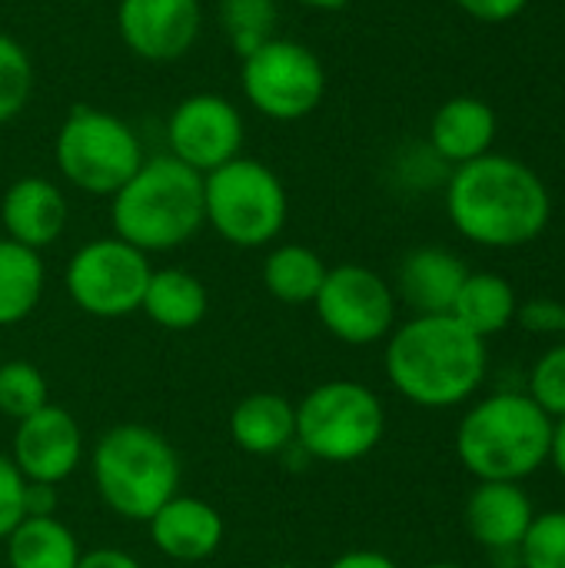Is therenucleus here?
Instances as JSON below:
<instances>
[{
	"mask_svg": "<svg viewBox=\"0 0 565 568\" xmlns=\"http://www.w3.org/2000/svg\"><path fill=\"white\" fill-rule=\"evenodd\" d=\"M33 97V63L23 43L0 33V126L23 113Z\"/></svg>",
	"mask_w": 565,
	"mask_h": 568,
	"instance_id": "cd10ccee",
	"label": "nucleus"
},
{
	"mask_svg": "<svg viewBox=\"0 0 565 568\" xmlns=\"http://www.w3.org/2000/svg\"><path fill=\"white\" fill-rule=\"evenodd\" d=\"M110 200L113 236L147 256L176 250L206 226L203 173L170 153L147 156Z\"/></svg>",
	"mask_w": 565,
	"mask_h": 568,
	"instance_id": "7ed1b4c3",
	"label": "nucleus"
},
{
	"mask_svg": "<svg viewBox=\"0 0 565 568\" xmlns=\"http://www.w3.org/2000/svg\"><path fill=\"white\" fill-rule=\"evenodd\" d=\"M53 160L60 176L90 196H113L147 160L137 130L110 110L77 103L57 136Z\"/></svg>",
	"mask_w": 565,
	"mask_h": 568,
	"instance_id": "6e6552de",
	"label": "nucleus"
},
{
	"mask_svg": "<svg viewBox=\"0 0 565 568\" xmlns=\"http://www.w3.org/2000/svg\"><path fill=\"white\" fill-rule=\"evenodd\" d=\"M383 433L386 409L363 383L330 379L296 403V446L316 463H360L383 443Z\"/></svg>",
	"mask_w": 565,
	"mask_h": 568,
	"instance_id": "0eeeda50",
	"label": "nucleus"
},
{
	"mask_svg": "<svg viewBox=\"0 0 565 568\" xmlns=\"http://www.w3.org/2000/svg\"><path fill=\"white\" fill-rule=\"evenodd\" d=\"M296 3H303V7H310V10H340V7H346L350 0H296Z\"/></svg>",
	"mask_w": 565,
	"mask_h": 568,
	"instance_id": "58836bf2",
	"label": "nucleus"
},
{
	"mask_svg": "<svg viewBox=\"0 0 565 568\" xmlns=\"http://www.w3.org/2000/svg\"><path fill=\"white\" fill-rule=\"evenodd\" d=\"M47 270L37 250L0 236V326L23 323L43 296Z\"/></svg>",
	"mask_w": 565,
	"mask_h": 568,
	"instance_id": "393cba45",
	"label": "nucleus"
},
{
	"mask_svg": "<svg viewBox=\"0 0 565 568\" xmlns=\"http://www.w3.org/2000/svg\"><path fill=\"white\" fill-rule=\"evenodd\" d=\"M496 133H500L496 110L483 97L460 93L436 106V113L430 120L426 143L450 170H456L463 163H473V160L493 153Z\"/></svg>",
	"mask_w": 565,
	"mask_h": 568,
	"instance_id": "a211bd4d",
	"label": "nucleus"
},
{
	"mask_svg": "<svg viewBox=\"0 0 565 568\" xmlns=\"http://www.w3.org/2000/svg\"><path fill=\"white\" fill-rule=\"evenodd\" d=\"M529 333L539 336H563L565 333V303L559 300H529L519 303V316H516Z\"/></svg>",
	"mask_w": 565,
	"mask_h": 568,
	"instance_id": "473e14b6",
	"label": "nucleus"
},
{
	"mask_svg": "<svg viewBox=\"0 0 565 568\" xmlns=\"http://www.w3.org/2000/svg\"><path fill=\"white\" fill-rule=\"evenodd\" d=\"M117 30L123 47L147 63L186 57L203 33L200 0H120Z\"/></svg>",
	"mask_w": 565,
	"mask_h": 568,
	"instance_id": "ddd939ff",
	"label": "nucleus"
},
{
	"mask_svg": "<svg viewBox=\"0 0 565 568\" xmlns=\"http://www.w3.org/2000/svg\"><path fill=\"white\" fill-rule=\"evenodd\" d=\"M470 270L443 246L410 250L396 270V300H403L416 316H443L453 310Z\"/></svg>",
	"mask_w": 565,
	"mask_h": 568,
	"instance_id": "6ab92c4d",
	"label": "nucleus"
},
{
	"mask_svg": "<svg viewBox=\"0 0 565 568\" xmlns=\"http://www.w3.org/2000/svg\"><path fill=\"white\" fill-rule=\"evenodd\" d=\"M443 200L456 233L486 250L529 246L553 220L546 180L529 163L496 150L450 170Z\"/></svg>",
	"mask_w": 565,
	"mask_h": 568,
	"instance_id": "f257e3e1",
	"label": "nucleus"
},
{
	"mask_svg": "<svg viewBox=\"0 0 565 568\" xmlns=\"http://www.w3.org/2000/svg\"><path fill=\"white\" fill-rule=\"evenodd\" d=\"M77 568H143L123 549H90L80 556Z\"/></svg>",
	"mask_w": 565,
	"mask_h": 568,
	"instance_id": "f704fd0d",
	"label": "nucleus"
},
{
	"mask_svg": "<svg viewBox=\"0 0 565 568\" xmlns=\"http://www.w3.org/2000/svg\"><path fill=\"white\" fill-rule=\"evenodd\" d=\"M67 216V196L47 176H20L7 186L0 200V223L7 240L37 253L63 236Z\"/></svg>",
	"mask_w": 565,
	"mask_h": 568,
	"instance_id": "f3484780",
	"label": "nucleus"
},
{
	"mask_svg": "<svg viewBox=\"0 0 565 568\" xmlns=\"http://www.w3.org/2000/svg\"><path fill=\"white\" fill-rule=\"evenodd\" d=\"M150 256L120 236H100L83 243L63 273L67 296L77 310L97 320H120L140 310L150 283Z\"/></svg>",
	"mask_w": 565,
	"mask_h": 568,
	"instance_id": "9d476101",
	"label": "nucleus"
},
{
	"mask_svg": "<svg viewBox=\"0 0 565 568\" xmlns=\"http://www.w3.org/2000/svg\"><path fill=\"white\" fill-rule=\"evenodd\" d=\"M463 519L473 542H480L490 556L519 552L536 519V506L523 483H476L466 499Z\"/></svg>",
	"mask_w": 565,
	"mask_h": 568,
	"instance_id": "2eb2a0df",
	"label": "nucleus"
},
{
	"mask_svg": "<svg viewBox=\"0 0 565 568\" xmlns=\"http://www.w3.org/2000/svg\"><path fill=\"white\" fill-rule=\"evenodd\" d=\"M206 310H210V293H206L203 280L193 276L190 270L163 266V270L150 273L140 313L153 326H160L167 333H186L206 320Z\"/></svg>",
	"mask_w": 565,
	"mask_h": 568,
	"instance_id": "412c9836",
	"label": "nucleus"
},
{
	"mask_svg": "<svg viewBox=\"0 0 565 568\" xmlns=\"http://www.w3.org/2000/svg\"><path fill=\"white\" fill-rule=\"evenodd\" d=\"M400 166V176L403 183L416 186V190H433V186H446V176H450V166L433 153L430 143H416V146H406L396 160Z\"/></svg>",
	"mask_w": 565,
	"mask_h": 568,
	"instance_id": "2f4dec72",
	"label": "nucleus"
},
{
	"mask_svg": "<svg viewBox=\"0 0 565 568\" xmlns=\"http://www.w3.org/2000/svg\"><path fill=\"white\" fill-rule=\"evenodd\" d=\"M50 403L43 373L27 359L0 363V416L20 423Z\"/></svg>",
	"mask_w": 565,
	"mask_h": 568,
	"instance_id": "bb28decb",
	"label": "nucleus"
},
{
	"mask_svg": "<svg viewBox=\"0 0 565 568\" xmlns=\"http://www.w3.org/2000/svg\"><path fill=\"white\" fill-rule=\"evenodd\" d=\"M83 3H97V0H83Z\"/></svg>",
	"mask_w": 565,
	"mask_h": 568,
	"instance_id": "79ce46f5",
	"label": "nucleus"
},
{
	"mask_svg": "<svg viewBox=\"0 0 565 568\" xmlns=\"http://www.w3.org/2000/svg\"><path fill=\"white\" fill-rule=\"evenodd\" d=\"M553 419L526 393H493L456 426V456L476 483H526L549 463Z\"/></svg>",
	"mask_w": 565,
	"mask_h": 568,
	"instance_id": "20e7f679",
	"label": "nucleus"
},
{
	"mask_svg": "<svg viewBox=\"0 0 565 568\" xmlns=\"http://www.w3.org/2000/svg\"><path fill=\"white\" fill-rule=\"evenodd\" d=\"M230 439L250 456H276L296 443V406L280 393H250L230 413Z\"/></svg>",
	"mask_w": 565,
	"mask_h": 568,
	"instance_id": "aec40b11",
	"label": "nucleus"
},
{
	"mask_svg": "<svg viewBox=\"0 0 565 568\" xmlns=\"http://www.w3.org/2000/svg\"><path fill=\"white\" fill-rule=\"evenodd\" d=\"M27 516H57V486L27 483Z\"/></svg>",
	"mask_w": 565,
	"mask_h": 568,
	"instance_id": "e433bc0d",
	"label": "nucleus"
},
{
	"mask_svg": "<svg viewBox=\"0 0 565 568\" xmlns=\"http://www.w3.org/2000/svg\"><path fill=\"white\" fill-rule=\"evenodd\" d=\"M27 519V479L10 456L0 453V542Z\"/></svg>",
	"mask_w": 565,
	"mask_h": 568,
	"instance_id": "7c9ffc66",
	"label": "nucleus"
},
{
	"mask_svg": "<svg viewBox=\"0 0 565 568\" xmlns=\"http://www.w3.org/2000/svg\"><path fill=\"white\" fill-rule=\"evenodd\" d=\"M240 90L266 120L293 123L323 103L326 67L306 43L273 37L240 60Z\"/></svg>",
	"mask_w": 565,
	"mask_h": 568,
	"instance_id": "1a4fd4ad",
	"label": "nucleus"
},
{
	"mask_svg": "<svg viewBox=\"0 0 565 568\" xmlns=\"http://www.w3.org/2000/svg\"><path fill=\"white\" fill-rule=\"evenodd\" d=\"M519 568H565V509L536 513L519 546Z\"/></svg>",
	"mask_w": 565,
	"mask_h": 568,
	"instance_id": "c85d7f7f",
	"label": "nucleus"
},
{
	"mask_svg": "<svg viewBox=\"0 0 565 568\" xmlns=\"http://www.w3.org/2000/svg\"><path fill=\"white\" fill-rule=\"evenodd\" d=\"M313 310L323 329L346 346H373L396 329V293L363 263L330 266Z\"/></svg>",
	"mask_w": 565,
	"mask_h": 568,
	"instance_id": "9b49d317",
	"label": "nucleus"
},
{
	"mask_svg": "<svg viewBox=\"0 0 565 568\" xmlns=\"http://www.w3.org/2000/svg\"><path fill=\"white\" fill-rule=\"evenodd\" d=\"M7 568H77L83 549L57 516H27L7 539Z\"/></svg>",
	"mask_w": 565,
	"mask_h": 568,
	"instance_id": "5701e85b",
	"label": "nucleus"
},
{
	"mask_svg": "<svg viewBox=\"0 0 565 568\" xmlns=\"http://www.w3.org/2000/svg\"><path fill=\"white\" fill-rule=\"evenodd\" d=\"M0 568H3V566H0Z\"/></svg>",
	"mask_w": 565,
	"mask_h": 568,
	"instance_id": "37998d69",
	"label": "nucleus"
},
{
	"mask_svg": "<svg viewBox=\"0 0 565 568\" xmlns=\"http://www.w3.org/2000/svg\"><path fill=\"white\" fill-rule=\"evenodd\" d=\"M453 3L480 23H509L526 10L529 0H453Z\"/></svg>",
	"mask_w": 565,
	"mask_h": 568,
	"instance_id": "72a5a7b5",
	"label": "nucleus"
},
{
	"mask_svg": "<svg viewBox=\"0 0 565 568\" xmlns=\"http://www.w3.org/2000/svg\"><path fill=\"white\" fill-rule=\"evenodd\" d=\"M390 386L423 409L463 406L486 379V339L473 336L450 313L413 316L386 336Z\"/></svg>",
	"mask_w": 565,
	"mask_h": 568,
	"instance_id": "f03ea898",
	"label": "nucleus"
},
{
	"mask_svg": "<svg viewBox=\"0 0 565 568\" xmlns=\"http://www.w3.org/2000/svg\"><path fill=\"white\" fill-rule=\"evenodd\" d=\"M450 316L463 323L473 336L490 339L506 333L519 316V296L513 283L500 273H470Z\"/></svg>",
	"mask_w": 565,
	"mask_h": 568,
	"instance_id": "4be33fe9",
	"label": "nucleus"
},
{
	"mask_svg": "<svg viewBox=\"0 0 565 568\" xmlns=\"http://www.w3.org/2000/svg\"><path fill=\"white\" fill-rule=\"evenodd\" d=\"M553 423L565 419V343L549 346L529 369V393H526Z\"/></svg>",
	"mask_w": 565,
	"mask_h": 568,
	"instance_id": "c756f323",
	"label": "nucleus"
},
{
	"mask_svg": "<svg viewBox=\"0 0 565 568\" xmlns=\"http://www.w3.org/2000/svg\"><path fill=\"white\" fill-rule=\"evenodd\" d=\"M549 463L556 466V473L565 479V419H556L553 426V446H549Z\"/></svg>",
	"mask_w": 565,
	"mask_h": 568,
	"instance_id": "4c0bfd02",
	"label": "nucleus"
},
{
	"mask_svg": "<svg viewBox=\"0 0 565 568\" xmlns=\"http://www.w3.org/2000/svg\"><path fill=\"white\" fill-rule=\"evenodd\" d=\"M206 226L240 250L270 246L290 216V196L276 170L253 156H236L203 176Z\"/></svg>",
	"mask_w": 565,
	"mask_h": 568,
	"instance_id": "423d86ee",
	"label": "nucleus"
},
{
	"mask_svg": "<svg viewBox=\"0 0 565 568\" xmlns=\"http://www.w3.org/2000/svg\"><path fill=\"white\" fill-rule=\"evenodd\" d=\"M90 476L103 506L127 519L147 523L180 493V456L150 426L120 423L107 429L90 453Z\"/></svg>",
	"mask_w": 565,
	"mask_h": 568,
	"instance_id": "39448f33",
	"label": "nucleus"
},
{
	"mask_svg": "<svg viewBox=\"0 0 565 568\" xmlns=\"http://www.w3.org/2000/svg\"><path fill=\"white\" fill-rule=\"evenodd\" d=\"M273 568H296V566H273Z\"/></svg>",
	"mask_w": 565,
	"mask_h": 568,
	"instance_id": "a19ab883",
	"label": "nucleus"
},
{
	"mask_svg": "<svg viewBox=\"0 0 565 568\" xmlns=\"http://www.w3.org/2000/svg\"><path fill=\"white\" fill-rule=\"evenodd\" d=\"M150 542L173 562H203L223 546V516L216 506L196 496H173L147 519Z\"/></svg>",
	"mask_w": 565,
	"mask_h": 568,
	"instance_id": "dca6fc26",
	"label": "nucleus"
},
{
	"mask_svg": "<svg viewBox=\"0 0 565 568\" xmlns=\"http://www.w3.org/2000/svg\"><path fill=\"white\" fill-rule=\"evenodd\" d=\"M243 113L220 93H190L167 120V153L203 176L243 156Z\"/></svg>",
	"mask_w": 565,
	"mask_h": 568,
	"instance_id": "f8f14e48",
	"label": "nucleus"
},
{
	"mask_svg": "<svg viewBox=\"0 0 565 568\" xmlns=\"http://www.w3.org/2000/svg\"><path fill=\"white\" fill-rule=\"evenodd\" d=\"M423 568H466V566H460V562H430V566H423Z\"/></svg>",
	"mask_w": 565,
	"mask_h": 568,
	"instance_id": "ea45409f",
	"label": "nucleus"
},
{
	"mask_svg": "<svg viewBox=\"0 0 565 568\" xmlns=\"http://www.w3.org/2000/svg\"><path fill=\"white\" fill-rule=\"evenodd\" d=\"M326 270L330 266L313 246L283 243V246H273L263 260V286L273 300L286 306H313L326 280Z\"/></svg>",
	"mask_w": 565,
	"mask_h": 568,
	"instance_id": "b1692460",
	"label": "nucleus"
},
{
	"mask_svg": "<svg viewBox=\"0 0 565 568\" xmlns=\"http://www.w3.org/2000/svg\"><path fill=\"white\" fill-rule=\"evenodd\" d=\"M326 568H400L390 556L383 552H373V549H353V552H343L340 559H333Z\"/></svg>",
	"mask_w": 565,
	"mask_h": 568,
	"instance_id": "c9c22d12",
	"label": "nucleus"
},
{
	"mask_svg": "<svg viewBox=\"0 0 565 568\" xmlns=\"http://www.w3.org/2000/svg\"><path fill=\"white\" fill-rule=\"evenodd\" d=\"M10 459L27 483H40V486L67 483L83 463L80 423L73 419L70 409L47 403L43 409L17 423Z\"/></svg>",
	"mask_w": 565,
	"mask_h": 568,
	"instance_id": "4468645a",
	"label": "nucleus"
},
{
	"mask_svg": "<svg viewBox=\"0 0 565 568\" xmlns=\"http://www.w3.org/2000/svg\"><path fill=\"white\" fill-rule=\"evenodd\" d=\"M276 0H220V23L240 60L276 37Z\"/></svg>",
	"mask_w": 565,
	"mask_h": 568,
	"instance_id": "a878e982",
	"label": "nucleus"
}]
</instances>
